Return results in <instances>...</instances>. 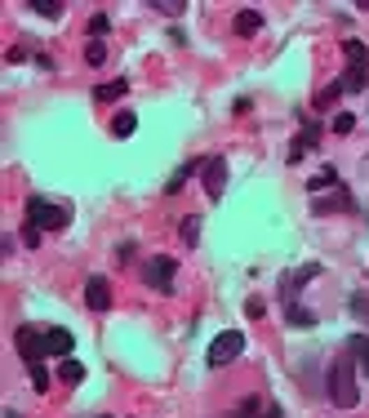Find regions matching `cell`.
<instances>
[{
  "mask_svg": "<svg viewBox=\"0 0 369 418\" xmlns=\"http://www.w3.org/2000/svg\"><path fill=\"white\" fill-rule=\"evenodd\" d=\"M107 31H112V18H107V14H94V18H89V36H94V41H103Z\"/></svg>",
  "mask_w": 369,
  "mask_h": 418,
  "instance_id": "24",
  "label": "cell"
},
{
  "mask_svg": "<svg viewBox=\"0 0 369 418\" xmlns=\"http://www.w3.org/2000/svg\"><path fill=\"white\" fill-rule=\"evenodd\" d=\"M196 236H201V218H182V240H187V245H196Z\"/></svg>",
  "mask_w": 369,
  "mask_h": 418,
  "instance_id": "25",
  "label": "cell"
},
{
  "mask_svg": "<svg viewBox=\"0 0 369 418\" xmlns=\"http://www.w3.org/2000/svg\"><path fill=\"white\" fill-rule=\"evenodd\" d=\"M347 205H352V196L347 192H334V196H316L312 209H316V214H334V209H347Z\"/></svg>",
  "mask_w": 369,
  "mask_h": 418,
  "instance_id": "12",
  "label": "cell"
},
{
  "mask_svg": "<svg viewBox=\"0 0 369 418\" xmlns=\"http://www.w3.org/2000/svg\"><path fill=\"white\" fill-rule=\"evenodd\" d=\"M45 347H49V356H71V347H76V338H71V329L54 325V329H45Z\"/></svg>",
  "mask_w": 369,
  "mask_h": 418,
  "instance_id": "9",
  "label": "cell"
},
{
  "mask_svg": "<svg viewBox=\"0 0 369 418\" xmlns=\"http://www.w3.org/2000/svg\"><path fill=\"white\" fill-rule=\"evenodd\" d=\"M31 387H36V391H45V387H49V374H45V365H31Z\"/></svg>",
  "mask_w": 369,
  "mask_h": 418,
  "instance_id": "30",
  "label": "cell"
},
{
  "mask_svg": "<svg viewBox=\"0 0 369 418\" xmlns=\"http://www.w3.org/2000/svg\"><path fill=\"white\" fill-rule=\"evenodd\" d=\"M245 418H254V414H245ZM263 418H280V414H276V410H267V414H263Z\"/></svg>",
  "mask_w": 369,
  "mask_h": 418,
  "instance_id": "31",
  "label": "cell"
},
{
  "mask_svg": "<svg viewBox=\"0 0 369 418\" xmlns=\"http://www.w3.org/2000/svg\"><path fill=\"white\" fill-rule=\"evenodd\" d=\"M231 27H236V36H245V41H249V36L263 31V14H258V9H240Z\"/></svg>",
  "mask_w": 369,
  "mask_h": 418,
  "instance_id": "10",
  "label": "cell"
},
{
  "mask_svg": "<svg viewBox=\"0 0 369 418\" xmlns=\"http://www.w3.org/2000/svg\"><path fill=\"white\" fill-rule=\"evenodd\" d=\"M240 352H245V334H240V329H223V334L209 343V365L223 370V365H231Z\"/></svg>",
  "mask_w": 369,
  "mask_h": 418,
  "instance_id": "4",
  "label": "cell"
},
{
  "mask_svg": "<svg viewBox=\"0 0 369 418\" xmlns=\"http://www.w3.org/2000/svg\"><path fill=\"white\" fill-rule=\"evenodd\" d=\"M191 169H196V165H182V169H178V174H174V178H169V182H165V192H169V196H178L182 187H187V178H191Z\"/></svg>",
  "mask_w": 369,
  "mask_h": 418,
  "instance_id": "22",
  "label": "cell"
},
{
  "mask_svg": "<svg viewBox=\"0 0 369 418\" xmlns=\"http://www.w3.org/2000/svg\"><path fill=\"white\" fill-rule=\"evenodd\" d=\"M201 178H205V192L218 201L223 187H227V161H223V156H209V161L201 165Z\"/></svg>",
  "mask_w": 369,
  "mask_h": 418,
  "instance_id": "6",
  "label": "cell"
},
{
  "mask_svg": "<svg viewBox=\"0 0 369 418\" xmlns=\"http://www.w3.org/2000/svg\"><path fill=\"white\" fill-rule=\"evenodd\" d=\"M342 54L352 58V67H369V49L361 41H342Z\"/></svg>",
  "mask_w": 369,
  "mask_h": 418,
  "instance_id": "18",
  "label": "cell"
},
{
  "mask_svg": "<svg viewBox=\"0 0 369 418\" xmlns=\"http://www.w3.org/2000/svg\"><path fill=\"white\" fill-rule=\"evenodd\" d=\"M27 9H36V14H45V18H58V14H63V5H58V0H27Z\"/></svg>",
  "mask_w": 369,
  "mask_h": 418,
  "instance_id": "23",
  "label": "cell"
},
{
  "mask_svg": "<svg viewBox=\"0 0 369 418\" xmlns=\"http://www.w3.org/2000/svg\"><path fill=\"white\" fill-rule=\"evenodd\" d=\"M347 352H352L356 370L369 374V334H352V338H347Z\"/></svg>",
  "mask_w": 369,
  "mask_h": 418,
  "instance_id": "11",
  "label": "cell"
},
{
  "mask_svg": "<svg viewBox=\"0 0 369 418\" xmlns=\"http://www.w3.org/2000/svg\"><path fill=\"white\" fill-rule=\"evenodd\" d=\"M120 94H129V80H107V85H98V89H94L98 103H112V98H120Z\"/></svg>",
  "mask_w": 369,
  "mask_h": 418,
  "instance_id": "14",
  "label": "cell"
},
{
  "mask_svg": "<svg viewBox=\"0 0 369 418\" xmlns=\"http://www.w3.org/2000/svg\"><path fill=\"white\" fill-rule=\"evenodd\" d=\"M85 63H89V67H103V63H107V45H103V41H89V49H85Z\"/></svg>",
  "mask_w": 369,
  "mask_h": 418,
  "instance_id": "21",
  "label": "cell"
},
{
  "mask_svg": "<svg viewBox=\"0 0 369 418\" xmlns=\"http://www.w3.org/2000/svg\"><path fill=\"white\" fill-rule=\"evenodd\" d=\"M85 303H89V312H112V285H107V276L85 280Z\"/></svg>",
  "mask_w": 369,
  "mask_h": 418,
  "instance_id": "7",
  "label": "cell"
},
{
  "mask_svg": "<svg viewBox=\"0 0 369 418\" xmlns=\"http://www.w3.org/2000/svg\"><path fill=\"white\" fill-rule=\"evenodd\" d=\"M369 85V67H347V76H342V94H361Z\"/></svg>",
  "mask_w": 369,
  "mask_h": 418,
  "instance_id": "13",
  "label": "cell"
},
{
  "mask_svg": "<svg viewBox=\"0 0 369 418\" xmlns=\"http://www.w3.org/2000/svg\"><path fill=\"white\" fill-rule=\"evenodd\" d=\"M338 94H342V80H329L321 94H316V107H321V112H329V107L338 103Z\"/></svg>",
  "mask_w": 369,
  "mask_h": 418,
  "instance_id": "16",
  "label": "cell"
},
{
  "mask_svg": "<svg viewBox=\"0 0 369 418\" xmlns=\"http://www.w3.org/2000/svg\"><path fill=\"white\" fill-rule=\"evenodd\" d=\"M312 276H321V267H316V263H307V267H298V272H289L285 280H280V298H285V303H294V294H298V289H303Z\"/></svg>",
  "mask_w": 369,
  "mask_h": 418,
  "instance_id": "8",
  "label": "cell"
},
{
  "mask_svg": "<svg viewBox=\"0 0 369 418\" xmlns=\"http://www.w3.org/2000/svg\"><path fill=\"white\" fill-rule=\"evenodd\" d=\"M352 129H356V116L352 112H338L334 116V134H352Z\"/></svg>",
  "mask_w": 369,
  "mask_h": 418,
  "instance_id": "26",
  "label": "cell"
},
{
  "mask_svg": "<svg viewBox=\"0 0 369 418\" xmlns=\"http://www.w3.org/2000/svg\"><path fill=\"white\" fill-rule=\"evenodd\" d=\"M14 343H18V356H22L27 365H41V356L49 352V347H45V329H36V325H18Z\"/></svg>",
  "mask_w": 369,
  "mask_h": 418,
  "instance_id": "5",
  "label": "cell"
},
{
  "mask_svg": "<svg viewBox=\"0 0 369 418\" xmlns=\"http://www.w3.org/2000/svg\"><path fill=\"white\" fill-rule=\"evenodd\" d=\"M245 316H249V321H263V316H267L263 298H249V303H245Z\"/></svg>",
  "mask_w": 369,
  "mask_h": 418,
  "instance_id": "27",
  "label": "cell"
},
{
  "mask_svg": "<svg viewBox=\"0 0 369 418\" xmlns=\"http://www.w3.org/2000/svg\"><path fill=\"white\" fill-rule=\"evenodd\" d=\"M329 401L342 405V410H352L356 401H361V387H356V361H352V352L347 356H338L334 365H329Z\"/></svg>",
  "mask_w": 369,
  "mask_h": 418,
  "instance_id": "1",
  "label": "cell"
},
{
  "mask_svg": "<svg viewBox=\"0 0 369 418\" xmlns=\"http://www.w3.org/2000/svg\"><path fill=\"white\" fill-rule=\"evenodd\" d=\"M334 182H338V174H334V165H329V169H321V174L307 182V187H312V196H321V187H334Z\"/></svg>",
  "mask_w": 369,
  "mask_h": 418,
  "instance_id": "20",
  "label": "cell"
},
{
  "mask_svg": "<svg viewBox=\"0 0 369 418\" xmlns=\"http://www.w3.org/2000/svg\"><path fill=\"white\" fill-rule=\"evenodd\" d=\"M174 276H178V263H174V258H165V254H156V258H147V263H143V280L156 294H174Z\"/></svg>",
  "mask_w": 369,
  "mask_h": 418,
  "instance_id": "3",
  "label": "cell"
},
{
  "mask_svg": "<svg viewBox=\"0 0 369 418\" xmlns=\"http://www.w3.org/2000/svg\"><path fill=\"white\" fill-rule=\"evenodd\" d=\"M285 321H289V325H298V329H307V325H316V316H312V312H307V307H298V303H289V307H285Z\"/></svg>",
  "mask_w": 369,
  "mask_h": 418,
  "instance_id": "17",
  "label": "cell"
},
{
  "mask_svg": "<svg viewBox=\"0 0 369 418\" xmlns=\"http://www.w3.org/2000/svg\"><path fill=\"white\" fill-rule=\"evenodd\" d=\"M352 312H356V316H365V321H369V294H352Z\"/></svg>",
  "mask_w": 369,
  "mask_h": 418,
  "instance_id": "29",
  "label": "cell"
},
{
  "mask_svg": "<svg viewBox=\"0 0 369 418\" xmlns=\"http://www.w3.org/2000/svg\"><path fill=\"white\" fill-rule=\"evenodd\" d=\"M58 378H63V383H85V365L67 356V361H63V370H58Z\"/></svg>",
  "mask_w": 369,
  "mask_h": 418,
  "instance_id": "19",
  "label": "cell"
},
{
  "mask_svg": "<svg viewBox=\"0 0 369 418\" xmlns=\"http://www.w3.org/2000/svg\"><path fill=\"white\" fill-rule=\"evenodd\" d=\"M27 223H36L41 231H63L71 223V209L58 201H45V196H31L27 201Z\"/></svg>",
  "mask_w": 369,
  "mask_h": 418,
  "instance_id": "2",
  "label": "cell"
},
{
  "mask_svg": "<svg viewBox=\"0 0 369 418\" xmlns=\"http://www.w3.org/2000/svg\"><path fill=\"white\" fill-rule=\"evenodd\" d=\"M41 236H45V231L36 227V223H27V227H22V245H31V250H36V245H41Z\"/></svg>",
  "mask_w": 369,
  "mask_h": 418,
  "instance_id": "28",
  "label": "cell"
},
{
  "mask_svg": "<svg viewBox=\"0 0 369 418\" xmlns=\"http://www.w3.org/2000/svg\"><path fill=\"white\" fill-rule=\"evenodd\" d=\"M133 129H138V116H133V112H116V120H112V134H116V138H129Z\"/></svg>",
  "mask_w": 369,
  "mask_h": 418,
  "instance_id": "15",
  "label": "cell"
}]
</instances>
